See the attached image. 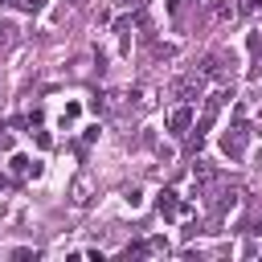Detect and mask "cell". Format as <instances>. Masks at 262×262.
Listing matches in <instances>:
<instances>
[{"mask_svg": "<svg viewBox=\"0 0 262 262\" xmlns=\"http://www.w3.org/2000/svg\"><path fill=\"white\" fill-rule=\"evenodd\" d=\"M246 135H250V131H246V119H233V127L221 135V151H225L229 160H237V156L246 151Z\"/></svg>", "mask_w": 262, "mask_h": 262, "instance_id": "cell-1", "label": "cell"}, {"mask_svg": "<svg viewBox=\"0 0 262 262\" xmlns=\"http://www.w3.org/2000/svg\"><path fill=\"white\" fill-rule=\"evenodd\" d=\"M242 196H237V188H221V192H213V201H209V213L213 217H225L233 205H237Z\"/></svg>", "mask_w": 262, "mask_h": 262, "instance_id": "cell-2", "label": "cell"}, {"mask_svg": "<svg viewBox=\"0 0 262 262\" xmlns=\"http://www.w3.org/2000/svg\"><path fill=\"white\" fill-rule=\"evenodd\" d=\"M201 90H205V74H188V78H180V82H176V94H180L184 102L201 98Z\"/></svg>", "mask_w": 262, "mask_h": 262, "instance_id": "cell-3", "label": "cell"}, {"mask_svg": "<svg viewBox=\"0 0 262 262\" xmlns=\"http://www.w3.org/2000/svg\"><path fill=\"white\" fill-rule=\"evenodd\" d=\"M188 127H192V106L184 102V106H176V111L168 115V131H172V135H184Z\"/></svg>", "mask_w": 262, "mask_h": 262, "instance_id": "cell-4", "label": "cell"}, {"mask_svg": "<svg viewBox=\"0 0 262 262\" xmlns=\"http://www.w3.org/2000/svg\"><path fill=\"white\" fill-rule=\"evenodd\" d=\"M156 209H160L164 217H180V213H184V205H180V196H176L172 188H164V192L156 196Z\"/></svg>", "mask_w": 262, "mask_h": 262, "instance_id": "cell-5", "label": "cell"}, {"mask_svg": "<svg viewBox=\"0 0 262 262\" xmlns=\"http://www.w3.org/2000/svg\"><path fill=\"white\" fill-rule=\"evenodd\" d=\"M70 201H74V205H90V180H86V172L74 176V184H70Z\"/></svg>", "mask_w": 262, "mask_h": 262, "instance_id": "cell-6", "label": "cell"}, {"mask_svg": "<svg viewBox=\"0 0 262 262\" xmlns=\"http://www.w3.org/2000/svg\"><path fill=\"white\" fill-rule=\"evenodd\" d=\"M12 172H20V176H41V164H33L29 156H12Z\"/></svg>", "mask_w": 262, "mask_h": 262, "instance_id": "cell-7", "label": "cell"}, {"mask_svg": "<svg viewBox=\"0 0 262 262\" xmlns=\"http://www.w3.org/2000/svg\"><path fill=\"white\" fill-rule=\"evenodd\" d=\"M12 41H16V25H8V20H4V25H0V53H4V49H12Z\"/></svg>", "mask_w": 262, "mask_h": 262, "instance_id": "cell-8", "label": "cell"}, {"mask_svg": "<svg viewBox=\"0 0 262 262\" xmlns=\"http://www.w3.org/2000/svg\"><path fill=\"white\" fill-rule=\"evenodd\" d=\"M16 8H25V12H41L45 8V0H12Z\"/></svg>", "mask_w": 262, "mask_h": 262, "instance_id": "cell-9", "label": "cell"}, {"mask_svg": "<svg viewBox=\"0 0 262 262\" xmlns=\"http://www.w3.org/2000/svg\"><path fill=\"white\" fill-rule=\"evenodd\" d=\"M123 196H127V205H131V209H139V188H127Z\"/></svg>", "mask_w": 262, "mask_h": 262, "instance_id": "cell-10", "label": "cell"}, {"mask_svg": "<svg viewBox=\"0 0 262 262\" xmlns=\"http://www.w3.org/2000/svg\"><path fill=\"white\" fill-rule=\"evenodd\" d=\"M258 4H262V0H242V12H254Z\"/></svg>", "mask_w": 262, "mask_h": 262, "instance_id": "cell-11", "label": "cell"}, {"mask_svg": "<svg viewBox=\"0 0 262 262\" xmlns=\"http://www.w3.org/2000/svg\"><path fill=\"white\" fill-rule=\"evenodd\" d=\"M0 188H8V180H4V176H0Z\"/></svg>", "mask_w": 262, "mask_h": 262, "instance_id": "cell-12", "label": "cell"}, {"mask_svg": "<svg viewBox=\"0 0 262 262\" xmlns=\"http://www.w3.org/2000/svg\"><path fill=\"white\" fill-rule=\"evenodd\" d=\"M8 4H12V0H0V8H8Z\"/></svg>", "mask_w": 262, "mask_h": 262, "instance_id": "cell-13", "label": "cell"}]
</instances>
